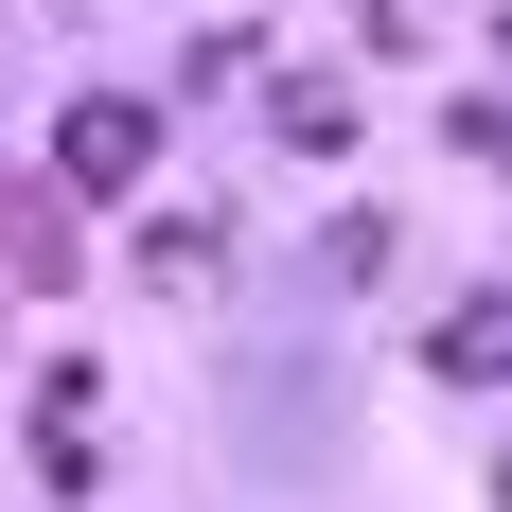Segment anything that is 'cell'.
Returning a JSON list of instances; mask_svg holds the SVG:
<instances>
[{
	"mask_svg": "<svg viewBox=\"0 0 512 512\" xmlns=\"http://www.w3.org/2000/svg\"><path fill=\"white\" fill-rule=\"evenodd\" d=\"M142 283H159V301H212V283H230V212H159V230H142Z\"/></svg>",
	"mask_w": 512,
	"mask_h": 512,
	"instance_id": "277c9868",
	"label": "cell"
},
{
	"mask_svg": "<svg viewBox=\"0 0 512 512\" xmlns=\"http://www.w3.org/2000/svg\"><path fill=\"white\" fill-rule=\"evenodd\" d=\"M142 159H159V106H142V89H89V106H71V142H53V177H71V195H124Z\"/></svg>",
	"mask_w": 512,
	"mask_h": 512,
	"instance_id": "7a4b0ae2",
	"label": "cell"
},
{
	"mask_svg": "<svg viewBox=\"0 0 512 512\" xmlns=\"http://www.w3.org/2000/svg\"><path fill=\"white\" fill-rule=\"evenodd\" d=\"M495 36H512V18H495Z\"/></svg>",
	"mask_w": 512,
	"mask_h": 512,
	"instance_id": "ba28073f",
	"label": "cell"
},
{
	"mask_svg": "<svg viewBox=\"0 0 512 512\" xmlns=\"http://www.w3.org/2000/svg\"><path fill=\"white\" fill-rule=\"evenodd\" d=\"M495 512H512V460H495Z\"/></svg>",
	"mask_w": 512,
	"mask_h": 512,
	"instance_id": "52a82bcc",
	"label": "cell"
},
{
	"mask_svg": "<svg viewBox=\"0 0 512 512\" xmlns=\"http://www.w3.org/2000/svg\"><path fill=\"white\" fill-rule=\"evenodd\" d=\"M283 142H301V159H336V142H354V89H318V71H301V89H283Z\"/></svg>",
	"mask_w": 512,
	"mask_h": 512,
	"instance_id": "5b68a950",
	"label": "cell"
},
{
	"mask_svg": "<svg viewBox=\"0 0 512 512\" xmlns=\"http://www.w3.org/2000/svg\"><path fill=\"white\" fill-rule=\"evenodd\" d=\"M89 442H106V389H89V371H36V477H53V495H89Z\"/></svg>",
	"mask_w": 512,
	"mask_h": 512,
	"instance_id": "3957f363",
	"label": "cell"
},
{
	"mask_svg": "<svg viewBox=\"0 0 512 512\" xmlns=\"http://www.w3.org/2000/svg\"><path fill=\"white\" fill-rule=\"evenodd\" d=\"M442 371H512V301H460V318H442Z\"/></svg>",
	"mask_w": 512,
	"mask_h": 512,
	"instance_id": "8992f818",
	"label": "cell"
},
{
	"mask_svg": "<svg viewBox=\"0 0 512 512\" xmlns=\"http://www.w3.org/2000/svg\"><path fill=\"white\" fill-rule=\"evenodd\" d=\"M71 248H89V195L0 159V265H18V283H71Z\"/></svg>",
	"mask_w": 512,
	"mask_h": 512,
	"instance_id": "6da1fadb",
	"label": "cell"
}]
</instances>
